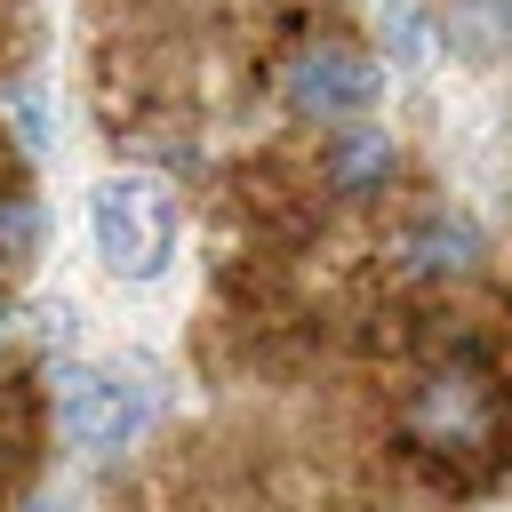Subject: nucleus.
<instances>
[{
	"label": "nucleus",
	"instance_id": "obj_1",
	"mask_svg": "<svg viewBox=\"0 0 512 512\" xmlns=\"http://www.w3.org/2000/svg\"><path fill=\"white\" fill-rule=\"evenodd\" d=\"M392 456L440 496H488L512 472V352L456 296L408 312V376L392 392Z\"/></svg>",
	"mask_w": 512,
	"mask_h": 512
},
{
	"label": "nucleus",
	"instance_id": "obj_2",
	"mask_svg": "<svg viewBox=\"0 0 512 512\" xmlns=\"http://www.w3.org/2000/svg\"><path fill=\"white\" fill-rule=\"evenodd\" d=\"M88 232H96V256L104 272L120 280H160L176 264V240H184V208L160 176L128 168V176H104L88 192Z\"/></svg>",
	"mask_w": 512,
	"mask_h": 512
},
{
	"label": "nucleus",
	"instance_id": "obj_3",
	"mask_svg": "<svg viewBox=\"0 0 512 512\" xmlns=\"http://www.w3.org/2000/svg\"><path fill=\"white\" fill-rule=\"evenodd\" d=\"M48 408H56V432H64L72 456L112 464V456H128V448L152 432L160 392H152L144 376H128V368H56Z\"/></svg>",
	"mask_w": 512,
	"mask_h": 512
},
{
	"label": "nucleus",
	"instance_id": "obj_4",
	"mask_svg": "<svg viewBox=\"0 0 512 512\" xmlns=\"http://www.w3.org/2000/svg\"><path fill=\"white\" fill-rule=\"evenodd\" d=\"M384 280L400 296H464L480 272H488V240L464 208H416L384 232Z\"/></svg>",
	"mask_w": 512,
	"mask_h": 512
},
{
	"label": "nucleus",
	"instance_id": "obj_5",
	"mask_svg": "<svg viewBox=\"0 0 512 512\" xmlns=\"http://www.w3.org/2000/svg\"><path fill=\"white\" fill-rule=\"evenodd\" d=\"M376 88H384V64H376L352 32H312V40H296L288 64H280V104H288L296 120H312V128L368 120Z\"/></svg>",
	"mask_w": 512,
	"mask_h": 512
},
{
	"label": "nucleus",
	"instance_id": "obj_6",
	"mask_svg": "<svg viewBox=\"0 0 512 512\" xmlns=\"http://www.w3.org/2000/svg\"><path fill=\"white\" fill-rule=\"evenodd\" d=\"M320 184H328V200H352V208L384 200V192L400 184V136H392L384 120H344V128H328V144H320Z\"/></svg>",
	"mask_w": 512,
	"mask_h": 512
},
{
	"label": "nucleus",
	"instance_id": "obj_7",
	"mask_svg": "<svg viewBox=\"0 0 512 512\" xmlns=\"http://www.w3.org/2000/svg\"><path fill=\"white\" fill-rule=\"evenodd\" d=\"M440 48L456 64H504L512 56V0H448L440 8Z\"/></svg>",
	"mask_w": 512,
	"mask_h": 512
},
{
	"label": "nucleus",
	"instance_id": "obj_8",
	"mask_svg": "<svg viewBox=\"0 0 512 512\" xmlns=\"http://www.w3.org/2000/svg\"><path fill=\"white\" fill-rule=\"evenodd\" d=\"M448 48H440V16L424 0H384V64L400 72H432Z\"/></svg>",
	"mask_w": 512,
	"mask_h": 512
},
{
	"label": "nucleus",
	"instance_id": "obj_9",
	"mask_svg": "<svg viewBox=\"0 0 512 512\" xmlns=\"http://www.w3.org/2000/svg\"><path fill=\"white\" fill-rule=\"evenodd\" d=\"M40 240H48L40 200H32L24 184H0V272H24V264L40 256Z\"/></svg>",
	"mask_w": 512,
	"mask_h": 512
},
{
	"label": "nucleus",
	"instance_id": "obj_10",
	"mask_svg": "<svg viewBox=\"0 0 512 512\" xmlns=\"http://www.w3.org/2000/svg\"><path fill=\"white\" fill-rule=\"evenodd\" d=\"M16 512H80V504H72V496H64V488H32V496H24V504H16Z\"/></svg>",
	"mask_w": 512,
	"mask_h": 512
},
{
	"label": "nucleus",
	"instance_id": "obj_11",
	"mask_svg": "<svg viewBox=\"0 0 512 512\" xmlns=\"http://www.w3.org/2000/svg\"><path fill=\"white\" fill-rule=\"evenodd\" d=\"M16 456H24V432L0 416V488H8V472H16Z\"/></svg>",
	"mask_w": 512,
	"mask_h": 512
},
{
	"label": "nucleus",
	"instance_id": "obj_12",
	"mask_svg": "<svg viewBox=\"0 0 512 512\" xmlns=\"http://www.w3.org/2000/svg\"><path fill=\"white\" fill-rule=\"evenodd\" d=\"M8 328H16V304H8V288H0V336H8Z\"/></svg>",
	"mask_w": 512,
	"mask_h": 512
}]
</instances>
